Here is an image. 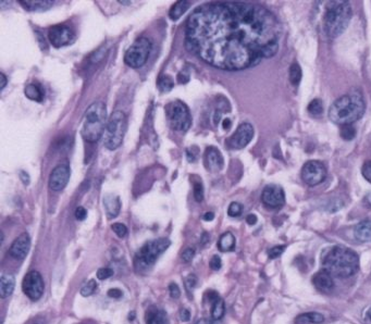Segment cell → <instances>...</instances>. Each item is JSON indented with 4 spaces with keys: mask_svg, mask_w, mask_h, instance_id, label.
I'll use <instances>...</instances> for the list:
<instances>
[{
    "mask_svg": "<svg viewBox=\"0 0 371 324\" xmlns=\"http://www.w3.org/2000/svg\"><path fill=\"white\" fill-rule=\"evenodd\" d=\"M196 324H212V322H211L209 319H205V318H203V319H201V320H198V321L196 322Z\"/></svg>",
    "mask_w": 371,
    "mask_h": 324,
    "instance_id": "56",
    "label": "cell"
},
{
    "mask_svg": "<svg viewBox=\"0 0 371 324\" xmlns=\"http://www.w3.org/2000/svg\"><path fill=\"white\" fill-rule=\"evenodd\" d=\"M243 212V206L238 203H232L228 208V215L232 218H237Z\"/></svg>",
    "mask_w": 371,
    "mask_h": 324,
    "instance_id": "34",
    "label": "cell"
},
{
    "mask_svg": "<svg viewBox=\"0 0 371 324\" xmlns=\"http://www.w3.org/2000/svg\"><path fill=\"white\" fill-rule=\"evenodd\" d=\"M16 285V279L10 273H3L0 279V296L2 298H8L13 293Z\"/></svg>",
    "mask_w": 371,
    "mask_h": 324,
    "instance_id": "22",
    "label": "cell"
},
{
    "mask_svg": "<svg viewBox=\"0 0 371 324\" xmlns=\"http://www.w3.org/2000/svg\"><path fill=\"white\" fill-rule=\"evenodd\" d=\"M146 324H169L167 313L164 310L152 306L147 309L145 313Z\"/></svg>",
    "mask_w": 371,
    "mask_h": 324,
    "instance_id": "20",
    "label": "cell"
},
{
    "mask_svg": "<svg viewBox=\"0 0 371 324\" xmlns=\"http://www.w3.org/2000/svg\"><path fill=\"white\" fill-rule=\"evenodd\" d=\"M177 81L178 83H181V84H185V83H188L190 81V75L187 72L182 71L177 75Z\"/></svg>",
    "mask_w": 371,
    "mask_h": 324,
    "instance_id": "47",
    "label": "cell"
},
{
    "mask_svg": "<svg viewBox=\"0 0 371 324\" xmlns=\"http://www.w3.org/2000/svg\"><path fill=\"white\" fill-rule=\"evenodd\" d=\"M220 120H221V111H220V110L218 109V110H216L215 114H214V123L218 124Z\"/></svg>",
    "mask_w": 371,
    "mask_h": 324,
    "instance_id": "53",
    "label": "cell"
},
{
    "mask_svg": "<svg viewBox=\"0 0 371 324\" xmlns=\"http://www.w3.org/2000/svg\"><path fill=\"white\" fill-rule=\"evenodd\" d=\"M301 80V69L298 63H293L290 67V81L293 85L297 86Z\"/></svg>",
    "mask_w": 371,
    "mask_h": 324,
    "instance_id": "31",
    "label": "cell"
},
{
    "mask_svg": "<svg viewBox=\"0 0 371 324\" xmlns=\"http://www.w3.org/2000/svg\"><path fill=\"white\" fill-rule=\"evenodd\" d=\"M208 240H209V235H208L207 233H204V235H203V244H206V243L208 242Z\"/></svg>",
    "mask_w": 371,
    "mask_h": 324,
    "instance_id": "57",
    "label": "cell"
},
{
    "mask_svg": "<svg viewBox=\"0 0 371 324\" xmlns=\"http://www.w3.org/2000/svg\"><path fill=\"white\" fill-rule=\"evenodd\" d=\"M0 78H2V85H0V89H4L5 86L7 85V81H8V80H7V77L3 72L0 73Z\"/></svg>",
    "mask_w": 371,
    "mask_h": 324,
    "instance_id": "55",
    "label": "cell"
},
{
    "mask_svg": "<svg viewBox=\"0 0 371 324\" xmlns=\"http://www.w3.org/2000/svg\"><path fill=\"white\" fill-rule=\"evenodd\" d=\"M235 237L231 232H226L224 234H222L221 237H220L219 242H218V248L220 251L222 252H228V251H232L234 250L235 248Z\"/></svg>",
    "mask_w": 371,
    "mask_h": 324,
    "instance_id": "25",
    "label": "cell"
},
{
    "mask_svg": "<svg viewBox=\"0 0 371 324\" xmlns=\"http://www.w3.org/2000/svg\"><path fill=\"white\" fill-rule=\"evenodd\" d=\"M33 324H46V322H45V320H44V319L38 318V319H36L35 321H34V323H33Z\"/></svg>",
    "mask_w": 371,
    "mask_h": 324,
    "instance_id": "58",
    "label": "cell"
},
{
    "mask_svg": "<svg viewBox=\"0 0 371 324\" xmlns=\"http://www.w3.org/2000/svg\"><path fill=\"white\" fill-rule=\"evenodd\" d=\"M152 41L147 37L137 38L125 54V62L133 69H139L146 63L152 51Z\"/></svg>",
    "mask_w": 371,
    "mask_h": 324,
    "instance_id": "9",
    "label": "cell"
},
{
    "mask_svg": "<svg viewBox=\"0 0 371 324\" xmlns=\"http://www.w3.org/2000/svg\"><path fill=\"white\" fill-rule=\"evenodd\" d=\"M127 115L123 111L116 110L112 112L108 119L107 125L105 128L104 135V145L105 147L109 150H115L118 148L125 139V135L127 132Z\"/></svg>",
    "mask_w": 371,
    "mask_h": 324,
    "instance_id": "6",
    "label": "cell"
},
{
    "mask_svg": "<svg viewBox=\"0 0 371 324\" xmlns=\"http://www.w3.org/2000/svg\"><path fill=\"white\" fill-rule=\"evenodd\" d=\"M281 25L265 7L249 3H214L190 16L185 45L206 63L228 71L257 66L279 51Z\"/></svg>",
    "mask_w": 371,
    "mask_h": 324,
    "instance_id": "1",
    "label": "cell"
},
{
    "mask_svg": "<svg viewBox=\"0 0 371 324\" xmlns=\"http://www.w3.org/2000/svg\"><path fill=\"white\" fill-rule=\"evenodd\" d=\"M134 318H135V312L133 311V312H131V313H130V316H129V320H134Z\"/></svg>",
    "mask_w": 371,
    "mask_h": 324,
    "instance_id": "59",
    "label": "cell"
},
{
    "mask_svg": "<svg viewBox=\"0 0 371 324\" xmlns=\"http://www.w3.org/2000/svg\"><path fill=\"white\" fill-rule=\"evenodd\" d=\"M19 3L27 11H45L50 9L54 2L51 0H19Z\"/></svg>",
    "mask_w": 371,
    "mask_h": 324,
    "instance_id": "21",
    "label": "cell"
},
{
    "mask_svg": "<svg viewBox=\"0 0 371 324\" xmlns=\"http://www.w3.org/2000/svg\"><path fill=\"white\" fill-rule=\"evenodd\" d=\"M169 292H170V296L173 299H177L178 297H180V295H181L180 288H178L177 284H175V283H171L169 285Z\"/></svg>",
    "mask_w": 371,
    "mask_h": 324,
    "instance_id": "43",
    "label": "cell"
},
{
    "mask_svg": "<svg viewBox=\"0 0 371 324\" xmlns=\"http://www.w3.org/2000/svg\"><path fill=\"white\" fill-rule=\"evenodd\" d=\"M20 175H21L20 177H21V180L23 181V183H24L25 185H27V184L30 183V177H29V174L25 173L24 171H21V172H20Z\"/></svg>",
    "mask_w": 371,
    "mask_h": 324,
    "instance_id": "51",
    "label": "cell"
},
{
    "mask_svg": "<svg viewBox=\"0 0 371 324\" xmlns=\"http://www.w3.org/2000/svg\"><path fill=\"white\" fill-rule=\"evenodd\" d=\"M70 175L71 171L67 164L58 165L52 170L50 174L49 187L54 191L63 190L70 180Z\"/></svg>",
    "mask_w": 371,
    "mask_h": 324,
    "instance_id": "15",
    "label": "cell"
},
{
    "mask_svg": "<svg viewBox=\"0 0 371 324\" xmlns=\"http://www.w3.org/2000/svg\"><path fill=\"white\" fill-rule=\"evenodd\" d=\"M191 3L190 2H177L172 8H171L170 12H169V17L171 20L176 21L180 19L185 12L188 11V9L190 8Z\"/></svg>",
    "mask_w": 371,
    "mask_h": 324,
    "instance_id": "27",
    "label": "cell"
},
{
    "mask_svg": "<svg viewBox=\"0 0 371 324\" xmlns=\"http://www.w3.org/2000/svg\"><path fill=\"white\" fill-rule=\"evenodd\" d=\"M208 300L211 302L212 308H211V316L214 320H220L223 318L224 312H225V306L223 299L220 297L219 294L215 291H209L207 292Z\"/></svg>",
    "mask_w": 371,
    "mask_h": 324,
    "instance_id": "19",
    "label": "cell"
},
{
    "mask_svg": "<svg viewBox=\"0 0 371 324\" xmlns=\"http://www.w3.org/2000/svg\"><path fill=\"white\" fill-rule=\"evenodd\" d=\"M366 103L361 94L354 91L336 99L329 109V119L335 124L346 125L358 121L365 113Z\"/></svg>",
    "mask_w": 371,
    "mask_h": 324,
    "instance_id": "3",
    "label": "cell"
},
{
    "mask_svg": "<svg viewBox=\"0 0 371 324\" xmlns=\"http://www.w3.org/2000/svg\"><path fill=\"white\" fill-rule=\"evenodd\" d=\"M262 201L270 208H280V207L284 205L285 202L284 190L279 185H268L263 190Z\"/></svg>",
    "mask_w": 371,
    "mask_h": 324,
    "instance_id": "14",
    "label": "cell"
},
{
    "mask_svg": "<svg viewBox=\"0 0 371 324\" xmlns=\"http://www.w3.org/2000/svg\"><path fill=\"white\" fill-rule=\"evenodd\" d=\"M174 83L173 79L170 75H161L158 81V87L160 88L161 92H170L173 88Z\"/></svg>",
    "mask_w": 371,
    "mask_h": 324,
    "instance_id": "29",
    "label": "cell"
},
{
    "mask_svg": "<svg viewBox=\"0 0 371 324\" xmlns=\"http://www.w3.org/2000/svg\"><path fill=\"white\" fill-rule=\"evenodd\" d=\"M363 322H365V324H371V307L367 309V311L365 313V318H363Z\"/></svg>",
    "mask_w": 371,
    "mask_h": 324,
    "instance_id": "50",
    "label": "cell"
},
{
    "mask_svg": "<svg viewBox=\"0 0 371 324\" xmlns=\"http://www.w3.org/2000/svg\"><path fill=\"white\" fill-rule=\"evenodd\" d=\"M96 288H97V283H96L95 280H89L87 283L82 287L81 289V295L84 296V297H88L95 293Z\"/></svg>",
    "mask_w": 371,
    "mask_h": 324,
    "instance_id": "33",
    "label": "cell"
},
{
    "mask_svg": "<svg viewBox=\"0 0 371 324\" xmlns=\"http://www.w3.org/2000/svg\"><path fill=\"white\" fill-rule=\"evenodd\" d=\"M120 4H123V5H130L131 4V2H119Z\"/></svg>",
    "mask_w": 371,
    "mask_h": 324,
    "instance_id": "60",
    "label": "cell"
},
{
    "mask_svg": "<svg viewBox=\"0 0 371 324\" xmlns=\"http://www.w3.org/2000/svg\"><path fill=\"white\" fill-rule=\"evenodd\" d=\"M325 13L324 26L327 35L339 37L344 33L353 17V10L348 2H331Z\"/></svg>",
    "mask_w": 371,
    "mask_h": 324,
    "instance_id": "4",
    "label": "cell"
},
{
    "mask_svg": "<svg viewBox=\"0 0 371 324\" xmlns=\"http://www.w3.org/2000/svg\"><path fill=\"white\" fill-rule=\"evenodd\" d=\"M361 173H362V176L365 177L369 183H371V160L366 161L365 163H363L362 168H361Z\"/></svg>",
    "mask_w": 371,
    "mask_h": 324,
    "instance_id": "39",
    "label": "cell"
},
{
    "mask_svg": "<svg viewBox=\"0 0 371 324\" xmlns=\"http://www.w3.org/2000/svg\"><path fill=\"white\" fill-rule=\"evenodd\" d=\"M112 275H113V270H111V269H109V268H101L97 272L98 280H102V281L111 278Z\"/></svg>",
    "mask_w": 371,
    "mask_h": 324,
    "instance_id": "38",
    "label": "cell"
},
{
    "mask_svg": "<svg viewBox=\"0 0 371 324\" xmlns=\"http://www.w3.org/2000/svg\"><path fill=\"white\" fill-rule=\"evenodd\" d=\"M209 266H210V268H211L212 270H214V271H218V270H220V269H221V267H222V261H221V258H220V257L218 256V254H215V256L210 259Z\"/></svg>",
    "mask_w": 371,
    "mask_h": 324,
    "instance_id": "40",
    "label": "cell"
},
{
    "mask_svg": "<svg viewBox=\"0 0 371 324\" xmlns=\"http://www.w3.org/2000/svg\"><path fill=\"white\" fill-rule=\"evenodd\" d=\"M205 159L208 170L211 172H218L223 168V157L216 147L207 148L205 154Z\"/></svg>",
    "mask_w": 371,
    "mask_h": 324,
    "instance_id": "18",
    "label": "cell"
},
{
    "mask_svg": "<svg viewBox=\"0 0 371 324\" xmlns=\"http://www.w3.org/2000/svg\"><path fill=\"white\" fill-rule=\"evenodd\" d=\"M44 281L42 275L37 271H31L27 273L22 282V289L27 297L32 300H38L44 293Z\"/></svg>",
    "mask_w": 371,
    "mask_h": 324,
    "instance_id": "11",
    "label": "cell"
},
{
    "mask_svg": "<svg viewBox=\"0 0 371 324\" xmlns=\"http://www.w3.org/2000/svg\"><path fill=\"white\" fill-rule=\"evenodd\" d=\"M108 296L110 298L119 299L123 296V293H122L121 289H119V288H111V289H109V291H108Z\"/></svg>",
    "mask_w": 371,
    "mask_h": 324,
    "instance_id": "45",
    "label": "cell"
},
{
    "mask_svg": "<svg viewBox=\"0 0 371 324\" xmlns=\"http://www.w3.org/2000/svg\"><path fill=\"white\" fill-rule=\"evenodd\" d=\"M180 319H181V321H183V322H188V321H190V319H191V312H190V310H188L187 308L181 309V311H180Z\"/></svg>",
    "mask_w": 371,
    "mask_h": 324,
    "instance_id": "46",
    "label": "cell"
},
{
    "mask_svg": "<svg viewBox=\"0 0 371 324\" xmlns=\"http://www.w3.org/2000/svg\"><path fill=\"white\" fill-rule=\"evenodd\" d=\"M24 94L29 99L33 100V101H37L40 102L44 99V93L42 91L38 85L36 84H29L25 89H24Z\"/></svg>",
    "mask_w": 371,
    "mask_h": 324,
    "instance_id": "28",
    "label": "cell"
},
{
    "mask_svg": "<svg viewBox=\"0 0 371 324\" xmlns=\"http://www.w3.org/2000/svg\"><path fill=\"white\" fill-rule=\"evenodd\" d=\"M86 217H87V211L84 207H78L77 210H75V218L80 220V221H83V220L86 219Z\"/></svg>",
    "mask_w": 371,
    "mask_h": 324,
    "instance_id": "44",
    "label": "cell"
},
{
    "mask_svg": "<svg viewBox=\"0 0 371 324\" xmlns=\"http://www.w3.org/2000/svg\"><path fill=\"white\" fill-rule=\"evenodd\" d=\"M231 120L230 119H228V118H226V119H224L223 120V122H222V126H223V128L225 129V131H229L230 129V127H231Z\"/></svg>",
    "mask_w": 371,
    "mask_h": 324,
    "instance_id": "54",
    "label": "cell"
},
{
    "mask_svg": "<svg viewBox=\"0 0 371 324\" xmlns=\"http://www.w3.org/2000/svg\"><path fill=\"white\" fill-rule=\"evenodd\" d=\"M214 218H215V213L211 212V211L206 212L205 215H204V220H205V221H212V220H214Z\"/></svg>",
    "mask_w": 371,
    "mask_h": 324,
    "instance_id": "52",
    "label": "cell"
},
{
    "mask_svg": "<svg viewBox=\"0 0 371 324\" xmlns=\"http://www.w3.org/2000/svg\"><path fill=\"white\" fill-rule=\"evenodd\" d=\"M104 207H105L107 216L109 219L115 218L119 215L120 209H121L120 198L114 195H107L104 198Z\"/></svg>",
    "mask_w": 371,
    "mask_h": 324,
    "instance_id": "23",
    "label": "cell"
},
{
    "mask_svg": "<svg viewBox=\"0 0 371 324\" xmlns=\"http://www.w3.org/2000/svg\"><path fill=\"white\" fill-rule=\"evenodd\" d=\"M362 204L366 207V208H369V209L371 208V192H369V194L365 196V198H363V201H362Z\"/></svg>",
    "mask_w": 371,
    "mask_h": 324,
    "instance_id": "49",
    "label": "cell"
},
{
    "mask_svg": "<svg viewBox=\"0 0 371 324\" xmlns=\"http://www.w3.org/2000/svg\"><path fill=\"white\" fill-rule=\"evenodd\" d=\"M254 137V127L251 123H242L235 133L228 140L229 147L232 149H243L251 143Z\"/></svg>",
    "mask_w": 371,
    "mask_h": 324,
    "instance_id": "13",
    "label": "cell"
},
{
    "mask_svg": "<svg viewBox=\"0 0 371 324\" xmlns=\"http://www.w3.org/2000/svg\"><path fill=\"white\" fill-rule=\"evenodd\" d=\"M322 264L332 277L346 279L359 269V257L356 251L344 246H333L322 258Z\"/></svg>",
    "mask_w": 371,
    "mask_h": 324,
    "instance_id": "2",
    "label": "cell"
},
{
    "mask_svg": "<svg viewBox=\"0 0 371 324\" xmlns=\"http://www.w3.org/2000/svg\"><path fill=\"white\" fill-rule=\"evenodd\" d=\"M194 256H195V250L193 249V248H188V249H185L182 252V260L184 261V263L188 264L193 260Z\"/></svg>",
    "mask_w": 371,
    "mask_h": 324,
    "instance_id": "42",
    "label": "cell"
},
{
    "mask_svg": "<svg viewBox=\"0 0 371 324\" xmlns=\"http://www.w3.org/2000/svg\"><path fill=\"white\" fill-rule=\"evenodd\" d=\"M326 165L317 160L307 161L301 169V180L309 186H316L324 182L327 178Z\"/></svg>",
    "mask_w": 371,
    "mask_h": 324,
    "instance_id": "10",
    "label": "cell"
},
{
    "mask_svg": "<svg viewBox=\"0 0 371 324\" xmlns=\"http://www.w3.org/2000/svg\"><path fill=\"white\" fill-rule=\"evenodd\" d=\"M111 227H112L113 232H114V233L116 234V235H118L119 237L123 238V237H126V236H127V234H128V229H127V226H126L125 224H122V223H113V224L111 225Z\"/></svg>",
    "mask_w": 371,
    "mask_h": 324,
    "instance_id": "36",
    "label": "cell"
},
{
    "mask_svg": "<svg viewBox=\"0 0 371 324\" xmlns=\"http://www.w3.org/2000/svg\"><path fill=\"white\" fill-rule=\"evenodd\" d=\"M31 247V239L27 233L20 235L10 247V256L17 260H23L29 253Z\"/></svg>",
    "mask_w": 371,
    "mask_h": 324,
    "instance_id": "16",
    "label": "cell"
},
{
    "mask_svg": "<svg viewBox=\"0 0 371 324\" xmlns=\"http://www.w3.org/2000/svg\"><path fill=\"white\" fill-rule=\"evenodd\" d=\"M48 39L53 47L60 48L72 44L75 39V33L71 27L65 24H58L50 27L48 32Z\"/></svg>",
    "mask_w": 371,
    "mask_h": 324,
    "instance_id": "12",
    "label": "cell"
},
{
    "mask_svg": "<svg viewBox=\"0 0 371 324\" xmlns=\"http://www.w3.org/2000/svg\"><path fill=\"white\" fill-rule=\"evenodd\" d=\"M340 132H341L342 139L344 141H347V142L354 140V137L356 136V129L352 125V124H346V125H342Z\"/></svg>",
    "mask_w": 371,
    "mask_h": 324,
    "instance_id": "32",
    "label": "cell"
},
{
    "mask_svg": "<svg viewBox=\"0 0 371 324\" xmlns=\"http://www.w3.org/2000/svg\"><path fill=\"white\" fill-rule=\"evenodd\" d=\"M257 217L255 215H249L246 217V222L250 225H255L257 223Z\"/></svg>",
    "mask_w": 371,
    "mask_h": 324,
    "instance_id": "48",
    "label": "cell"
},
{
    "mask_svg": "<svg viewBox=\"0 0 371 324\" xmlns=\"http://www.w3.org/2000/svg\"><path fill=\"white\" fill-rule=\"evenodd\" d=\"M194 198L197 203H202L204 199V187L202 183L194 184Z\"/></svg>",
    "mask_w": 371,
    "mask_h": 324,
    "instance_id": "37",
    "label": "cell"
},
{
    "mask_svg": "<svg viewBox=\"0 0 371 324\" xmlns=\"http://www.w3.org/2000/svg\"><path fill=\"white\" fill-rule=\"evenodd\" d=\"M308 111L314 116H320L324 113V105L322 101L318 98H315L312 100V102L308 105Z\"/></svg>",
    "mask_w": 371,
    "mask_h": 324,
    "instance_id": "30",
    "label": "cell"
},
{
    "mask_svg": "<svg viewBox=\"0 0 371 324\" xmlns=\"http://www.w3.org/2000/svg\"><path fill=\"white\" fill-rule=\"evenodd\" d=\"M313 283L315 287L319 289L320 292H329L334 287V281L332 274L326 269L320 270L313 277Z\"/></svg>",
    "mask_w": 371,
    "mask_h": 324,
    "instance_id": "17",
    "label": "cell"
},
{
    "mask_svg": "<svg viewBox=\"0 0 371 324\" xmlns=\"http://www.w3.org/2000/svg\"><path fill=\"white\" fill-rule=\"evenodd\" d=\"M197 284V278L194 274H190L189 277L185 279V286H187L188 291H192Z\"/></svg>",
    "mask_w": 371,
    "mask_h": 324,
    "instance_id": "41",
    "label": "cell"
},
{
    "mask_svg": "<svg viewBox=\"0 0 371 324\" xmlns=\"http://www.w3.org/2000/svg\"><path fill=\"white\" fill-rule=\"evenodd\" d=\"M107 109L101 101H96L87 108L84 114L82 137L89 143H95L104 135L107 125Z\"/></svg>",
    "mask_w": 371,
    "mask_h": 324,
    "instance_id": "5",
    "label": "cell"
},
{
    "mask_svg": "<svg viewBox=\"0 0 371 324\" xmlns=\"http://www.w3.org/2000/svg\"><path fill=\"white\" fill-rule=\"evenodd\" d=\"M166 114L171 128L178 132H187L191 127L192 116L188 106L181 100L169 102L166 106Z\"/></svg>",
    "mask_w": 371,
    "mask_h": 324,
    "instance_id": "8",
    "label": "cell"
},
{
    "mask_svg": "<svg viewBox=\"0 0 371 324\" xmlns=\"http://www.w3.org/2000/svg\"><path fill=\"white\" fill-rule=\"evenodd\" d=\"M285 250V246L284 245H279V246H274L272 248H270L269 250H268V254H269V258L270 259H276V258H279L281 254H282V252Z\"/></svg>",
    "mask_w": 371,
    "mask_h": 324,
    "instance_id": "35",
    "label": "cell"
},
{
    "mask_svg": "<svg viewBox=\"0 0 371 324\" xmlns=\"http://www.w3.org/2000/svg\"><path fill=\"white\" fill-rule=\"evenodd\" d=\"M355 237L359 242H371V221L365 220L355 227Z\"/></svg>",
    "mask_w": 371,
    "mask_h": 324,
    "instance_id": "24",
    "label": "cell"
},
{
    "mask_svg": "<svg viewBox=\"0 0 371 324\" xmlns=\"http://www.w3.org/2000/svg\"><path fill=\"white\" fill-rule=\"evenodd\" d=\"M171 242L168 238H158L150 240V242L144 245L140 251L136 253L135 257V267L137 270H147L154 264L160 254L168 249Z\"/></svg>",
    "mask_w": 371,
    "mask_h": 324,
    "instance_id": "7",
    "label": "cell"
},
{
    "mask_svg": "<svg viewBox=\"0 0 371 324\" xmlns=\"http://www.w3.org/2000/svg\"><path fill=\"white\" fill-rule=\"evenodd\" d=\"M325 321L324 315L318 312H307L299 314L295 319V324H320Z\"/></svg>",
    "mask_w": 371,
    "mask_h": 324,
    "instance_id": "26",
    "label": "cell"
}]
</instances>
